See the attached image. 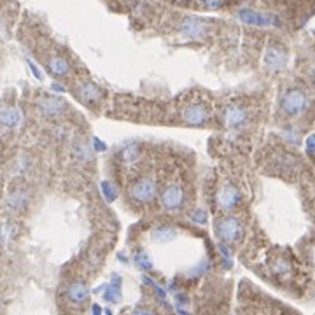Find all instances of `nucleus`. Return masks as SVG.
Segmentation results:
<instances>
[{"label":"nucleus","instance_id":"nucleus-14","mask_svg":"<svg viewBox=\"0 0 315 315\" xmlns=\"http://www.w3.org/2000/svg\"><path fill=\"white\" fill-rule=\"evenodd\" d=\"M67 298H68V301H72V303H77V305L84 303V301L90 298V287L81 280L72 282V284L67 287Z\"/></svg>","mask_w":315,"mask_h":315},{"label":"nucleus","instance_id":"nucleus-3","mask_svg":"<svg viewBox=\"0 0 315 315\" xmlns=\"http://www.w3.org/2000/svg\"><path fill=\"white\" fill-rule=\"evenodd\" d=\"M308 107V97L305 95V91L301 90H289L285 91V95L282 97L280 109L285 116H300L301 112H305V109Z\"/></svg>","mask_w":315,"mask_h":315},{"label":"nucleus","instance_id":"nucleus-30","mask_svg":"<svg viewBox=\"0 0 315 315\" xmlns=\"http://www.w3.org/2000/svg\"><path fill=\"white\" fill-rule=\"evenodd\" d=\"M91 310H93V315H102V308L98 307V305H93V308H91Z\"/></svg>","mask_w":315,"mask_h":315},{"label":"nucleus","instance_id":"nucleus-1","mask_svg":"<svg viewBox=\"0 0 315 315\" xmlns=\"http://www.w3.org/2000/svg\"><path fill=\"white\" fill-rule=\"evenodd\" d=\"M158 191V184L154 180V177L146 175L137 179L135 182H131V186L128 188V195L135 203H140V205H146V203L153 202L154 196H156Z\"/></svg>","mask_w":315,"mask_h":315},{"label":"nucleus","instance_id":"nucleus-7","mask_svg":"<svg viewBox=\"0 0 315 315\" xmlns=\"http://www.w3.org/2000/svg\"><path fill=\"white\" fill-rule=\"evenodd\" d=\"M180 117L189 126H203L209 121L210 114L203 104H189L180 110Z\"/></svg>","mask_w":315,"mask_h":315},{"label":"nucleus","instance_id":"nucleus-11","mask_svg":"<svg viewBox=\"0 0 315 315\" xmlns=\"http://www.w3.org/2000/svg\"><path fill=\"white\" fill-rule=\"evenodd\" d=\"M287 63V52L280 48V46H268L266 52H264V65L270 70H280Z\"/></svg>","mask_w":315,"mask_h":315},{"label":"nucleus","instance_id":"nucleus-16","mask_svg":"<svg viewBox=\"0 0 315 315\" xmlns=\"http://www.w3.org/2000/svg\"><path fill=\"white\" fill-rule=\"evenodd\" d=\"M104 298L110 303H117L121 300V277L114 275L112 282L104 287Z\"/></svg>","mask_w":315,"mask_h":315},{"label":"nucleus","instance_id":"nucleus-9","mask_svg":"<svg viewBox=\"0 0 315 315\" xmlns=\"http://www.w3.org/2000/svg\"><path fill=\"white\" fill-rule=\"evenodd\" d=\"M37 107L44 117H58L63 114L65 102L58 97H44L39 100Z\"/></svg>","mask_w":315,"mask_h":315},{"label":"nucleus","instance_id":"nucleus-12","mask_svg":"<svg viewBox=\"0 0 315 315\" xmlns=\"http://www.w3.org/2000/svg\"><path fill=\"white\" fill-rule=\"evenodd\" d=\"M177 238V229L172 224H158L151 229V240L156 244H168Z\"/></svg>","mask_w":315,"mask_h":315},{"label":"nucleus","instance_id":"nucleus-8","mask_svg":"<svg viewBox=\"0 0 315 315\" xmlns=\"http://www.w3.org/2000/svg\"><path fill=\"white\" fill-rule=\"evenodd\" d=\"M238 18L242 19L244 23L252 26H271V25H277V18L271 14H266V12H258V11H252V9H240L238 11Z\"/></svg>","mask_w":315,"mask_h":315},{"label":"nucleus","instance_id":"nucleus-24","mask_svg":"<svg viewBox=\"0 0 315 315\" xmlns=\"http://www.w3.org/2000/svg\"><path fill=\"white\" fill-rule=\"evenodd\" d=\"M207 9H219L222 5V0H200Z\"/></svg>","mask_w":315,"mask_h":315},{"label":"nucleus","instance_id":"nucleus-2","mask_svg":"<svg viewBox=\"0 0 315 315\" xmlns=\"http://www.w3.org/2000/svg\"><path fill=\"white\" fill-rule=\"evenodd\" d=\"M242 233H244V226L235 215H222L215 222V235L222 244H233L240 238Z\"/></svg>","mask_w":315,"mask_h":315},{"label":"nucleus","instance_id":"nucleus-32","mask_svg":"<svg viewBox=\"0 0 315 315\" xmlns=\"http://www.w3.org/2000/svg\"><path fill=\"white\" fill-rule=\"evenodd\" d=\"M177 312H179V315H189V314H188V312L184 310V308H180V307H179V308H177Z\"/></svg>","mask_w":315,"mask_h":315},{"label":"nucleus","instance_id":"nucleus-20","mask_svg":"<svg viewBox=\"0 0 315 315\" xmlns=\"http://www.w3.org/2000/svg\"><path fill=\"white\" fill-rule=\"evenodd\" d=\"M140 156V147L139 144H128L121 149V159L126 163H133L137 161Z\"/></svg>","mask_w":315,"mask_h":315},{"label":"nucleus","instance_id":"nucleus-23","mask_svg":"<svg viewBox=\"0 0 315 315\" xmlns=\"http://www.w3.org/2000/svg\"><path fill=\"white\" fill-rule=\"evenodd\" d=\"M189 219H191L195 224H207L209 215H207L205 210H193L191 214H189Z\"/></svg>","mask_w":315,"mask_h":315},{"label":"nucleus","instance_id":"nucleus-18","mask_svg":"<svg viewBox=\"0 0 315 315\" xmlns=\"http://www.w3.org/2000/svg\"><path fill=\"white\" fill-rule=\"evenodd\" d=\"M26 203H28V196H26L25 191H21V189H16V191L9 193V196H7V207L11 210H14V212H19V210L25 209Z\"/></svg>","mask_w":315,"mask_h":315},{"label":"nucleus","instance_id":"nucleus-21","mask_svg":"<svg viewBox=\"0 0 315 315\" xmlns=\"http://www.w3.org/2000/svg\"><path fill=\"white\" fill-rule=\"evenodd\" d=\"M133 261H135V264L140 270H153V259L147 256V252L137 251L135 256H133Z\"/></svg>","mask_w":315,"mask_h":315},{"label":"nucleus","instance_id":"nucleus-15","mask_svg":"<svg viewBox=\"0 0 315 315\" xmlns=\"http://www.w3.org/2000/svg\"><path fill=\"white\" fill-rule=\"evenodd\" d=\"M21 121V112L19 109L12 107V105H4V107H0V124L4 128H16Z\"/></svg>","mask_w":315,"mask_h":315},{"label":"nucleus","instance_id":"nucleus-29","mask_svg":"<svg viewBox=\"0 0 315 315\" xmlns=\"http://www.w3.org/2000/svg\"><path fill=\"white\" fill-rule=\"evenodd\" d=\"M28 67H30V70L34 72V75H35V77H37V79H41V77H42V75H41V72H39V68L35 67V65L32 63L30 60H28Z\"/></svg>","mask_w":315,"mask_h":315},{"label":"nucleus","instance_id":"nucleus-17","mask_svg":"<svg viewBox=\"0 0 315 315\" xmlns=\"http://www.w3.org/2000/svg\"><path fill=\"white\" fill-rule=\"evenodd\" d=\"M48 68L52 75L63 77V75H67L68 70H70V65H68V61L65 60L63 56H52L51 60L48 61Z\"/></svg>","mask_w":315,"mask_h":315},{"label":"nucleus","instance_id":"nucleus-6","mask_svg":"<svg viewBox=\"0 0 315 315\" xmlns=\"http://www.w3.org/2000/svg\"><path fill=\"white\" fill-rule=\"evenodd\" d=\"M159 203L168 212H175L184 205V189L180 184H170L159 195Z\"/></svg>","mask_w":315,"mask_h":315},{"label":"nucleus","instance_id":"nucleus-5","mask_svg":"<svg viewBox=\"0 0 315 315\" xmlns=\"http://www.w3.org/2000/svg\"><path fill=\"white\" fill-rule=\"evenodd\" d=\"M179 32L188 41H198L207 34V23L202 18H196V16H186L180 21Z\"/></svg>","mask_w":315,"mask_h":315},{"label":"nucleus","instance_id":"nucleus-19","mask_svg":"<svg viewBox=\"0 0 315 315\" xmlns=\"http://www.w3.org/2000/svg\"><path fill=\"white\" fill-rule=\"evenodd\" d=\"M72 156H74L75 159H81V161H88L91 158V146L83 142V140H77V142H74V146H72Z\"/></svg>","mask_w":315,"mask_h":315},{"label":"nucleus","instance_id":"nucleus-22","mask_svg":"<svg viewBox=\"0 0 315 315\" xmlns=\"http://www.w3.org/2000/svg\"><path fill=\"white\" fill-rule=\"evenodd\" d=\"M100 191H102V195H104V198L107 200V202H114L116 196H117L116 186H114L112 182H109V180H104V182L100 184Z\"/></svg>","mask_w":315,"mask_h":315},{"label":"nucleus","instance_id":"nucleus-28","mask_svg":"<svg viewBox=\"0 0 315 315\" xmlns=\"http://www.w3.org/2000/svg\"><path fill=\"white\" fill-rule=\"evenodd\" d=\"M93 142H95V147H97V151H105V149H107V146H105V144L102 142L100 139H93Z\"/></svg>","mask_w":315,"mask_h":315},{"label":"nucleus","instance_id":"nucleus-35","mask_svg":"<svg viewBox=\"0 0 315 315\" xmlns=\"http://www.w3.org/2000/svg\"><path fill=\"white\" fill-rule=\"evenodd\" d=\"M314 34H315V28H314Z\"/></svg>","mask_w":315,"mask_h":315},{"label":"nucleus","instance_id":"nucleus-10","mask_svg":"<svg viewBox=\"0 0 315 315\" xmlns=\"http://www.w3.org/2000/svg\"><path fill=\"white\" fill-rule=\"evenodd\" d=\"M222 121L228 128H240L247 123V110L240 105H228L222 112Z\"/></svg>","mask_w":315,"mask_h":315},{"label":"nucleus","instance_id":"nucleus-34","mask_svg":"<svg viewBox=\"0 0 315 315\" xmlns=\"http://www.w3.org/2000/svg\"><path fill=\"white\" fill-rule=\"evenodd\" d=\"M314 79H315V68H314Z\"/></svg>","mask_w":315,"mask_h":315},{"label":"nucleus","instance_id":"nucleus-26","mask_svg":"<svg viewBox=\"0 0 315 315\" xmlns=\"http://www.w3.org/2000/svg\"><path fill=\"white\" fill-rule=\"evenodd\" d=\"M307 149H308V153H315V135L308 137V140H307Z\"/></svg>","mask_w":315,"mask_h":315},{"label":"nucleus","instance_id":"nucleus-4","mask_svg":"<svg viewBox=\"0 0 315 315\" xmlns=\"http://www.w3.org/2000/svg\"><path fill=\"white\" fill-rule=\"evenodd\" d=\"M240 200H242L240 189L236 188V186H233L231 182L222 184L221 188H219L217 195H215V203H217L219 209L224 210V212H229V210L235 209V207L240 203Z\"/></svg>","mask_w":315,"mask_h":315},{"label":"nucleus","instance_id":"nucleus-27","mask_svg":"<svg viewBox=\"0 0 315 315\" xmlns=\"http://www.w3.org/2000/svg\"><path fill=\"white\" fill-rule=\"evenodd\" d=\"M287 262H284V261H278L277 262V266H273V271H277V273H278V271H285V270H287Z\"/></svg>","mask_w":315,"mask_h":315},{"label":"nucleus","instance_id":"nucleus-13","mask_svg":"<svg viewBox=\"0 0 315 315\" xmlns=\"http://www.w3.org/2000/svg\"><path fill=\"white\" fill-rule=\"evenodd\" d=\"M77 97L81 98V100L84 102V104H95V102H98L102 98V90L97 86V84L93 83H88V81H84V83H81L77 86Z\"/></svg>","mask_w":315,"mask_h":315},{"label":"nucleus","instance_id":"nucleus-25","mask_svg":"<svg viewBox=\"0 0 315 315\" xmlns=\"http://www.w3.org/2000/svg\"><path fill=\"white\" fill-rule=\"evenodd\" d=\"M131 315H154V314L151 310H147V308L139 307V308H135V310L131 312Z\"/></svg>","mask_w":315,"mask_h":315},{"label":"nucleus","instance_id":"nucleus-31","mask_svg":"<svg viewBox=\"0 0 315 315\" xmlns=\"http://www.w3.org/2000/svg\"><path fill=\"white\" fill-rule=\"evenodd\" d=\"M51 88L52 90H56V91H63V86H60V84H56V83H52Z\"/></svg>","mask_w":315,"mask_h":315},{"label":"nucleus","instance_id":"nucleus-33","mask_svg":"<svg viewBox=\"0 0 315 315\" xmlns=\"http://www.w3.org/2000/svg\"><path fill=\"white\" fill-rule=\"evenodd\" d=\"M105 315H112V314H110V310H105Z\"/></svg>","mask_w":315,"mask_h":315}]
</instances>
